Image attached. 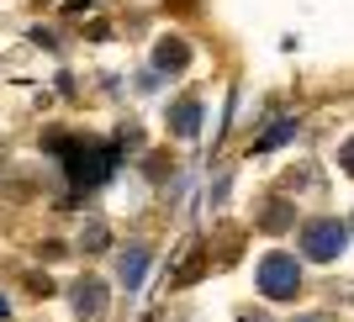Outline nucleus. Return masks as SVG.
Wrapping results in <instances>:
<instances>
[{"label": "nucleus", "mask_w": 354, "mask_h": 322, "mask_svg": "<svg viewBox=\"0 0 354 322\" xmlns=\"http://www.w3.org/2000/svg\"><path fill=\"white\" fill-rule=\"evenodd\" d=\"M64 148V143H59ZM69 153V180L74 191H90V185H101L111 175V164H117V148L111 143H90V148H64Z\"/></svg>", "instance_id": "1"}, {"label": "nucleus", "mask_w": 354, "mask_h": 322, "mask_svg": "<svg viewBox=\"0 0 354 322\" xmlns=\"http://www.w3.org/2000/svg\"><path fill=\"white\" fill-rule=\"evenodd\" d=\"M259 291H265L270 301H291V296L301 291V264H296L291 254H265V259H259Z\"/></svg>", "instance_id": "2"}, {"label": "nucleus", "mask_w": 354, "mask_h": 322, "mask_svg": "<svg viewBox=\"0 0 354 322\" xmlns=\"http://www.w3.org/2000/svg\"><path fill=\"white\" fill-rule=\"evenodd\" d=\"M344 243H349V227H344L339 217H317V222H307V227H301V254H307V259H317V264L339 259Z\"/></svg>", "instance_id": "3"}, {"label": "nucleus", "mask_w": 354, "mask_h": 322, "mask_svg": "<svg viewBox=\"0 0 354 322\" xmlns=\"http://www.w3.org/2000/svg\"><path fill=\"white\" fill-rule=\"evenodd\" d=\"M143 275H148V249H143V243H127V249H122V259H117V280L127 285V291H138V285H143Z\"/></svg>", "instance_id": "4"}, {"label": "nucleus", "mask_w": 354, "mask_h": 322, "mask_svg": "<svg viewBox=\"0 0 354 322\" xmlns=\"http://www.w3.org/2000/svg\"><path fill=\"white\" fill-rule=\"evenodd\" d=\"M169 127H175V138H196V127H201V106L180 101L175 111H169Z\"/></svg>", "instance_id": "5"}, {"label": "nucleus", "mask_w": 354, "mask_h": 322, "mask_svg": "<svg viewBox=\"0 0 354 322\" xmlns=\"http://www.w3.org/2000/svg\"><path fill=\"white\" fill-rule=\"evenodd\" d=\"M153 64H159V69H185V64H191V48L175 43V37H164V43L153 48Z\"/></svg>", "instance_id": "6"}, {"label": "nucleus", "mask_w": 354, "mask_h": 322, "mask_svg": "<svg viewBox=\"0 0 354 322\" xmlns=\"http://www.w3.org/2000/svg\"><path fill=\"white\" fill-rule=\"evenodd\" d=\"M106 285H101V280H80V285H74V307H80V312H90V317H95V312H101L106 307Z\"/></svg>", "instance_id": "7"}, {"label": "nucleus", "mask_w": 354, "mask_h": 322, "mask_svg": "<svg viewBox=\"0 0 354 322\" xmlns=\"http://www.w3.org/2000/svg\"><path fill=\"white\" fill-rule=\"evenodd\" d=\"M286 138H296V122H281V127H270L265 138H259V153H265V148H281Z\"/></svg>", "instance_id": "8"}, {"label": "nucleus", "mask_w": 354, "mask_h": 322, "mask_svg": "<svg viewBox=\"0 0 354 322\" xmlns=\"http://www.w3.org/2000/svg\"><path fill=\"white\" fill-rule=\"evenodd\" d=\"M85 243H90V254L106 243V222H85Z\"/></svg>", "instance_id": "9"}, {"label": "nucleus", "mask_w": 354, "mask_h": 322, "mask_svg": "<svg viewBox=\"0 0 354 322\" xmlns=\"http://www.w3.org/2000/svg\"><path fill=\"white\" fill-rule=\"evenodd\" d=\"M339 164H344V169L354 175V143H344V148H339Z\"/></svg>", "instance_id": "10"}, {"label": "nucleus", "mask_w": 354, "mask_h": 322, "mask_svg": "<svg viewBox=\"0 0 354 322\" xmlns=\"http://www.w3.org/2000/svg\"><path fill=\"white\" fill-rule=\"evenodd\" d=\"M0 317H6V301H0Z\"/></svg>", "instance_id": "11"}, {"label": "nucleus", "mask_w": 354, "mask_h": 322, "mask_svg": "<svg viewBox=\"0 0 354 322\" xmlns=\"http://www.w3.org/2000/svg\"><path fill=\"white\" fill-rule=\"evenodd\" d=\"M307 322H323V317H307Z\"/></svg>", "instance_id": "12"}]
</instances>
